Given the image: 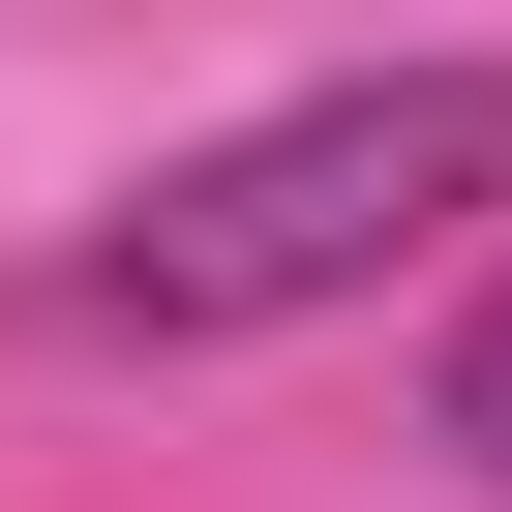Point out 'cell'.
Returning a JSON list of instances; mask_svg holds the SVG:
<instances>
[{
    "label": "cell",
    "instance_id": "1",
    "mask_svg": "<svg viewBox=\"0 0 512 512\" xmlns=\"http://www.w3.org/2000/svg\"><path fill=\"white\" fill-rule=\"evenodd\" d=\"M452 211H512V61H392V91H302V121L181 151L61 302H91V332H151V362H211V332H302V302L422 272Z\"/></svg>",
    "mask_w": 512,
    "mask_h": 512
},
{
    "label": "cell",
    "instance_id": "2",
    "mask_svg": "<svg viewBox=\"0 0 512 512\" xmlns=\"http://www.w3.org/2000/svg\"><path fill=\"white\" fill-rule=\"evenodd\" d=\"M452 452H482V482H512V302H482V332H452Z\"/></svg>",
    "mask_w": 512,
    "mask_h": 512
}]
</instances>
